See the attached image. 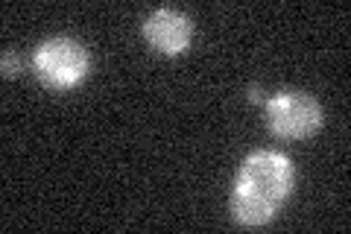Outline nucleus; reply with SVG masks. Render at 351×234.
I'll list each match as a JSON object with an SVG mask.
<instances>
[{
    "mask_svg": "<svg viewBox=\"0 0 351 234\" xmlns=\"http://www.w3.org/2000/svg\"><path fill=\"white\" fill-rule=\"evenodd\" d=\"M293 187V164L278 152H255L243 161L232 194V214L243 226H263Z\"/></svg>",
    "mask_w": 351,
    "mask_h": 234,
    "instance_id": "f257e3e1",
    "label": "nucleus"
},
{
    "mask_svg": "<svg viewBox=\"0 0 351 234\" xmlns=\"http://www.w3.org/2000/svg\"><path fill=\"white\" fill-rule=\"evenodd\" d=\"M88 71V53L73 38H50L36 50V73L50 88H71Z\"/></svg>",
    "mask_w": 351,
    "mask_h": 234,
    "instance_id": "f03ea898",
    "label": "nucleus"
},
{
    "mask_svg": "<svg viewBox=\"0 0 351 234\" xmlns=\"http://www.w3.org/2000/svg\"><path fill=\"white\" fill-rule=\"evenodd\" d=\"M267 124L281 138H307L322 124V108L311 94L281 91L267 103Z\"/></svg>",
    "mask_w": 351,
    "mask_h": 234,
    "instance_id": "7ed1b4c3",
    "label": "nucleus"
},
{
    "mask_svg": "<svg viewBox=\"0 0 351 234\" xmlns=\"http://www.w3.org/2000/svg\"><path fill=\"white\" fill-rule=\"evenodd\" d=\"M149 44L161 53H182L191 44V21L176 9H158L144 24Z\"/></svg>",
    "mask_w": 351,
    "mask_h": 234,
    "instance_id": "20e7f679",
    "label": "nucleus"
},
{
    "mask_svg": "<svg viewBox=\"0 0 351 234\" xmlns=\"http://www.w3.org/2000/svg\"><path fill=\"white\" fill-rule=\"evenodd\" d=\"M15 68H18V62H15V59H9V56H6V73H15Z\"/></svg>",
    "mask_w": 351,
    "mask_h": 234,
    "instance_id": "39448f33",
    "label": "nucleus"
}]
</instances>
